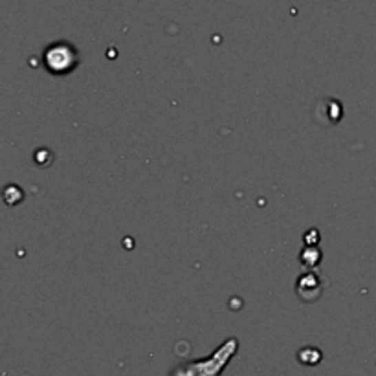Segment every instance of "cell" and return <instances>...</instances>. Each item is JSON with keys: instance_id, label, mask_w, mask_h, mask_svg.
Returning a JSON list of instances; mask_svg holds the SVG:
<instances>
[{"instance_id": "7a4b0ae2", "label": "cell", "mask_w": 376, "mask_h": 376, "mask_svg": "<svg viewBox=\"0 0 376 376\" xmlns=\"http://www.w3.org/2000/svg\"><path fill=\"white\" fill-rule=\"evenodd\" d=\"M305 290H314L317 295H322V281L316 273H305L297 279V295L305 294Z\"/></svg>"}, {"instance_id": "6da1fadb", "label": "cell", "mask_w": 376, "mask_h": 376, "mask_svg": "<svg viewBox=\"0 0 376 376\" xmlns=\"http://www.w3.org/2000/svg\"><path fill=\"white\" fill-rule=\"evenodd\" d=\"M43 65L52 76H66L76 70L79 65L77 50L66 41L50 44L43 52Z\"/></svg>"}]
</instances>
